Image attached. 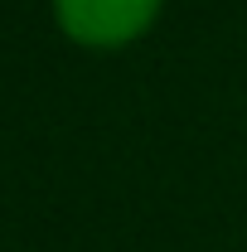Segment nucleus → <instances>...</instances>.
I'll return each instance as SVG.
<instances>
[{
  "mask_svg": "<svg viewBox=\"0 0 247 252\" xmlns=\"http://www.w3.org/2000/svg\"><path fill=\"white\" fill-rule=\"evenodd\" d=\"M59 25L83 44H126L151 25L160 0H54Z\"/></svg>",
  "mask_w": 247,
  "mask_h": 252,
  "instance_id": "1",
  "label": "nucleus"
}]
</instances>
